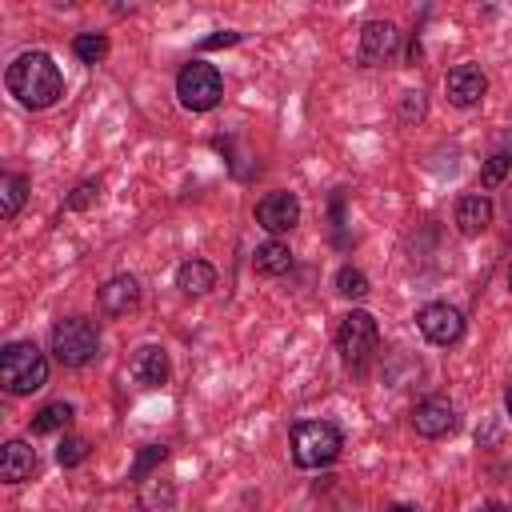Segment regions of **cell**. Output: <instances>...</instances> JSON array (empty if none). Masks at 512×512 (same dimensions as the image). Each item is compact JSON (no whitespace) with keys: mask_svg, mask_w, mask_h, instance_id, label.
<instances>
[{"mask_svg":"<svg viewBox=\"0 0 512 512\" xmlns=\"http://www.w3.org/2000/svg\"><path fill=\"white\" fill-rule=\"evenodd\" d=\"M4 84L24 108H52L64 96V76L48 52H20L8 64Z\"/></svg>","mask_w":512,"mask_h":512,"instance_id":"obj_1","label":"cell"},{"mask_svg":"<svg viewBox=\"0 0 512 512\" xmlns=\"http://www.w3.org/2000/svg\"><path fill=\"white\" fill-rule=\"evenodd\" d=\"M0 384L12 396H32L48 384V360L32 340H12L0 348Z\"/></svg>","mask_w":512,"mask_h":512,"instance_id":"obj_2","label":"cell"},{"mask_svg":"<svg viewBox=\"0 0 512 512\" xmlns=\"http://www.w3.org/2000/svg\"><path fill=\"white\" fill-rule=\"evenodd\" d=\"M52 352L64 368H84L100 356V332L84 316H64L52 324Z\"/></svg>","mask_w":512,"mask_h":512,"instance_id":"obj_3","label":"cell"},{"mask_svg":"<svg viewBox=\"0 0 512 512\" xmlns=\"http://www.w3.org/2000/svg\"><path fill=\"white\" fill-rule=\"evenodd\" d=\"M344 448V436L328 420H304L292 428V460L300 468H328Z\"/></svg>","mask_w":512,"mask_h":512,"instance_id":"obj_4","label":"cell"},{"mask_svg":"<svg viewBox=\"0 0 512 512\" xmlns=\"http://www.w3.org/2000/svg\"><path fill=\"white\" fill-rule=\"evenodd\" d=\"M376 344H380L376 316H372V312H364V308H352V312L340 320V328H336V348H340L344 364L360 372V368L372 360Z\"/></svg>","mask_w":512,"mask_h":512,"instance_id":"obj_5","label":"cell"},{"mask_svg":"<svg viewBox=\"0 0 512 512\" xmlns=\"http://www.w3.org/2000/svg\"><path fill=\"white\" fill-rule=\"evenodd\" d=\"M176 96H180V104H184L188 112H208V108H216L220 96H224V80H220L216 64H208V60L184 64L180 76H176Z\"/></svg>","mask_w":512,"mask_h":512,"instance_id":"obj_6","label":"cell"},{"mask_svg":"<svg viewBox=\"0 0 512 512\" xmlns=\"http://www.w3.org/2000/svg\"><path fill=\"white\" fill-rule=\"evenodd\" d=\"M416 328H420V336H424L428 344L448 348V344H456V340L464 336V316H460V308L436 300V304H424V308L416 312Z\"/></svg>","mask_w":512,"mask_h":512,"instance_id":"obj_7","label":"cell"},{"mask_svg":"<svg viewBox=\"0 0 512 512\" xmlns=\"http://www.w3.org/2000/svg\"><path fill=\"white\" fill-rule=\"evenodd\" d=\"M396 52H400V32L392 20H368L360 28V64L380 68V64H392Z\"/></svg>","mask_w":512,"mask_h":512,"instance_id":"obj_8","label":"cell"},{"mask_svg":"<svg viewBox=\"0 0 512 512\" xmlns=\"http://www.w3.org/2000/svg\"><path fill=\"white\" fill-rule=\"evenodd\" d=\"M256 224L268 228V232H288V228H296V224H300V200H296V192L276 188V192L260 196V200H256Z\"/></svg>","mask_w":512,"mask_h":512,"instance_id":"obj_9","label":"cell"},{"mask_svg":"<svg viewBox=\"0 0 512 512\" xmlns=\"http://www.w3.org/2000/svg\"><path fill=\"white\" fill-rule=\"evenodd\" d=\"M444 92L456 108H472L484 100L488 92V76L480 72V64H456L448 76H444Z\"/></svg>","mask_w":512,"mask_h":512,"instance_id":"obj_10","label":"cell"},{"mask_svg":"<svg viewBox=\"0 0 512 512\" xmlns=\"http://www.w3.org/2000/svg\"><path fill=\"white\" fill-rule=\"evenodd\" d=\"M412 428L428 440H440L456 428V408L444 400V396H424L416 408H412Z\"/></svg>","mask_w":512,"mask_h":512,"instance_id":"obj_11","label":"cell"},{"mask_svg":"<svg viewBox=\"0 0 512 512\" xmlns=\"http://www.w3.org/2000/svg\"><path fill=\"white\" fill-rule=\"evenodd\" d=\"M104 316H128L140 304V280L136 276H112L96 296Z\"/></svg>","mask_w":512,"mask_h":512,"instance_id":"obj_12","label":"cell"},{"mask_svg":"<svg viewBox=\"0 0 512 512\" xmlns=\"http://www.w3.org/2000/svg\"><path fill=\"white\" fill-rule=\"evenodd\" d=\"M128 372H132V380L140 388H160L168 380V352L160 344H144V348H136Z\"/></svg>","mask_w":512,"mask_h":512,"instance_id":"obj_13","label":"cell"},{"mask_svg":"<svg viewBox=\"0 0 512 512\" xmlns=\"http://www.w3.org/2000/svg\"><path fill=\"white\" fill-rule=\"evenodd\" d=\"M492 224V200L484 196V192H464L460 200H456V228L464 232V236H476V232H484Z\"/></svg>","mask_w":512,"mask_h":512,"instance_id":"obj_14","label":"cell"},{"mask_svg":"<svg viewBox=\"0 0 512 512\" xmlns=\"http://www.w3.org/2000/svg\"><path fill=\"white\" fill-rule=\"evenodd\" d=\"M36 472V452L24 444V440H8L0 448V480L4 484H20Z\"/></svg>","mask_w":512,"mask_h":512,"instance_id":"obj_15","label":"cell"},{"mask_svg":"<svg viewBox=\"0 0 512 512\" xmlns=\"http://www.w3.org/2000/svg\"><path fill=\"white\" fill-rule=\"evenodd\" d=\"M252 268H256V276H284V272L292 268V252H288V244H280V240H264V244H256V252H252Z\"/></svg>","mask_w":512,"mask_h":512,"instance_id":"obj_16","label":"cell"},{"mask_svg":"<svg viewBox=\"0 0 512 512\" xmlns=\"http://www.w3.org/2000/svg\"><path fill=\"white\" fill-rule=\"evenodd\" d=\"M176 288L188 296H204L208 288H216V268L208 260H184L176 268Z\"/></svg>","mask_w":512,"mask_h":512,"instance_id":"obj_17","label":"cell"},{"mask_svg":"<svg viewBox=\"0 0 512 512\" xmlns=\"http://www.w3.org/2000/svg\"><path fill=\"white\" fill-rule=\"evenodd\" d=\"M68 420H72V404L68 400H52V404H44L36 416H32V432L36 436H44V432H60V428H68Z\"/></svg>","mask_w":512,"mask_h":512,"instance_id":"obj_18","label":"cell"},{"mask_svg":"<svg viewBox=\"0 0 512 512\" xmlns=\"http://www.w3.org/2000/svg\"><path fill=\"white\" fill-rule=\"evenodd\" d=\"M24 196H28V180L16 176V172H4L0 176V216L12 220L20 212V204H24Z\"/></svg>","mask_w":512,"mask_h":512,"instance_id":"obj_19","label":"cell"},{"mask_svg":"<svg viewBox=\"0 0 512 512\" xmlns=\"http://www.w3.org/2000/svg\"><path fill=\"white\" fill-rule=\"evenodd\" d=\"M72 52H76L80 64H100L108 56V36L104 32H80L72 40Z\"/></svg>","mask_w":512,"mask_h":512,"instance_id":"obj_20","label":"cell"},{"mask_svg":"<svg viewBox=\"0 0 512 512\" xmlns=\"http://www.w3.org/2000/svg\"><path fill=\"white\" fill-rule=\"evenodd\" d=\"M336 292L348 296V300H360V296H368V276H364L360 268L344 264V268L336 272Z\"/></svg>","mask_w":512,"mask_h":512,"instance_id":"obj_21","label":"cell"},{"mask_svg":"<svg viewBox=\"0 0 512 512\" xmlns=\"http://www.w3.org/2000/svg\"><path fill=\"white\" fill-rule=\"evenodd\" d=\"M56 460H60L64 468L84 464V460H88V440H84V436H64L60 448H56Z\"/></svg>","mask_w":512,"mask_h":512,"instance_id":"obj_22","label":"cell"},{"mask_svg":"<svg viewBox=\"0 0 512 512\" xmlns=\"http://www.w3.org/2000/svg\"><path fill=\"white\" fill-rule=\"evenodd\" d=\"M164 456H168V448H164V444H144V452L136 456V464H132L128 480H136V484H140V480H144V476H148V472H152V468H156Z\"/></svg>","mask_w":512,"mask_h":512,"instance_id":"obj_23","label":"cell"},{"mask_svg":"<svg viewBox=\"0 0 512 512\" xmlns=\"http://www.w3.org/2000/svg\"><path fill=\"white\" fill-rule=\"evenodd\" d=\"M508 168H512V156H508V152H496V156H488V164H484V172H480V184H484V188L500 184V180L508 176Z\"/></svg>","mask_w":512,"mask_h":512,"instance_id":"obj_24","label":"cell"},{"mask_svg":"<svg viewBox=\"0 0 512 512\" xmlns=\"http://www.w3.org/2000/svg\"><path fill=\"white\" fill-rule=\"evenodd\" d=\"M96 192H100V180H84V184H80V188H76V192L68 196V208H72V212L88 208V204L96 200Z\"/></svg>","mask_w":512,"mask_h":512,"instance_id":"obj_25","label":"cell"},{"mask_svg":"<svg viewBox=\"0 0 512 512\" xmlns=\"http://www.w3.org/2000/svg\"><path fill=\"white\" fill-rule=\"evenodd\" d=\"M400 116H404V120H420V116H424V92H404Z\"/></svg>","mask_w":512,"mask_h":512,"instance_id":"obj_26","label":"cell"},{"mask_svg":"<svg viewBox=\"0 0 512 512\" xmlns=\"http://www.w3.org/2000/svg\"><path fill=\"white\" fill-rule=\"evenodd\" d=\"M236 40H240V32H220V36H208L204 48H228V44H236Z\"/></svg>","mask_w":512,"mask_h":512,"instance_id":"obj_27","label":"cell"},{"mask_svg":"<svg viewBox=\"0 0 512 512\" xmlns=\"http://www.w3.org/2000/svg\"><path fill=\"white\" fill-rule=\"evenodd\" d=\"M500 208H504V220L512 224V184H508V192H504V204H500Z\"/></svg>","mask_w":512,"mask_h":512,"instance_id":"obj_28","label":"cell"},{"mask_svg":"<svg viewBox=\"0 0 512 512\" xmlns=\"http://www.w3.org/2000/svg\"><path fill=\"white\" fill-rule=\"evenodd\" d=\"M388 512H416L412 504H388Z\"/></svg>","mask_w":512,"mask_h":512,"instance_id":"obj_29","label":"cell"},{"mask_svg":"<svg viewBox=\"0 0 512 512\" xmlns=\"http://www.w3.org/2000/svg\"><path fill=\"white\" fill-rule=\"evenodd\" d=\"M480 512H512V508H504V504H484Z\"/></svg>","mask_w":512,"mask_h":512,"instance_id":"obj_30","label":"cell"},{"mask_svg":"<svg viewBox=\"0 0 512 512\" xmlns=\"http://www.w3.org/2000/svg\"><path fill=\"white\" fill-rule=\"evenodd\" d=\"M504 408H508V416H512V388H508V396H504Z\"/></svg>","mask_w":512,"mask_h":512,"instance_id":"obj_31","label":"cell"},{"mask_svg":"<svg viewBox=\"0 0 512 512\" xmlns=\"http://www.w3.org/2000/svg\"><path fill=\"white\" fill-rule=\"evenodd\" d=\"M508 288H512V264H508Z\"/></svg>","mask_w":512,"mask_h":512,"instance_id":"obj_32","label":"cell"}]
</instances>
